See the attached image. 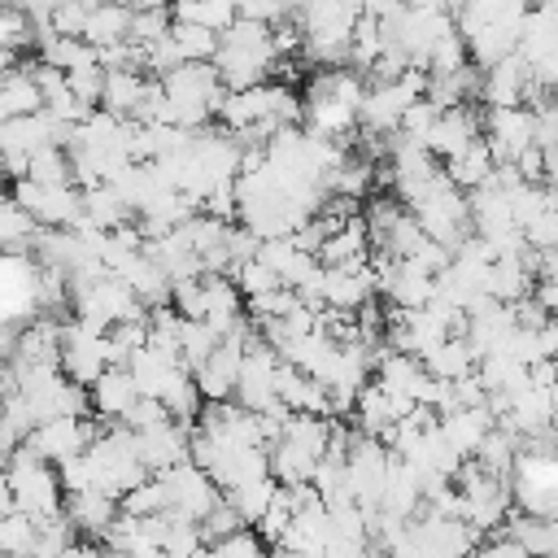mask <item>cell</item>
<instances>
[{"mask_svg": "<svg viewBox=\"0 0 558 558\" xmlns=\"http://www.w3.org/2000/svg\"><path fill=\"white\" fill-rule=\"evenodd\" d=\"M13 196L44 222V227H74L83 209V187L78 183H39V179H13Z\"/></svg>", "mask_w": 558, "mask_h": 558, "instance_id": "cell-1", "label": "cell"}, {"mask_svg": "<svg viewBox=\"0 0 558 558\" xmlns=\"http://www.w3.org/2000/svg\"><path fill=\"white\" fill-rule=\"evenodd\" d=\"M475 105H480V100H462V105H453V109H440V118L432 122L427 148H432L440 161L458 157L466 144H475V140L484 135V109H475Z\"/></svg>", "mask_w": 558, "mask_h": 558, "instance_id": "cell-2", "label": "cell"}, {"mask_svg": "<svg viewBox=\"0 0 558 558\" xmlns=\"http://www.w3.org/2000/svg\"><path fill=\"white\" fill-rule=\"evenodd\" d=\"M532 78H536L532 61L523 52H510L497 65L484 70V96H480V105H523Z\"/></svg>", "mask_w": 558, "mask_h": 558, "instance_id": "cell-3", "label": "cell"}, {"mask_svg": "<svg viewBox=\"0 0 558 558\" xmlns=\"http://www.w3.org/2000/svg\"><path fill=\"white\" fill-rule=\"evenodd\" d=\"M118 506H122V497H113V493H105V488H78V493H65V510H70V519L78 523L83 536H92V541H100V545H105V532H109L113 519H118Z\"/></svg>", "mask_w": 558, "mask_h": 558, "instance_id": "cell-4", "label": "cell"}, {"mask_svg": "<svg viewBox=\"0 0 558 558\" xmlns=\"http://www.w3.org/2000/svg\"><path fill=\"white\" fill-rule=\"evenodd\" d=\"M270 105H275V87H270V83H257V87H227V96H222V105H218V122L240 135L244 126H253L257 118H266Z\"/></svg>", "mask_w": 558, "mask_h": 558, "instance_id": "cell-5", "label": "cell"}, {"mask_svg": "<svg viewBox=\"0 0 558 558\" xmlns=\"http://www.w3.org/2000/svg\"><path fill=\"white\" fill-rule=\"evenodd\" d=\"M140 401V379L131 375V366H109L96 384H92V405L105 418H122L131 405Z\"/></svg>", "mask_w": 558, "mask_h": 558, "instance_id": "cell-6", "label": "cell"}, {"mask_svg": "<svg viewBox=\"0 0 558 558\" xmlns=\"http://www.w3.org/2000/svg\"><path fill=\"white\" fill-rule=\"evenodd\" d=\"M445 170H449V179H453L462 192H471V187H484V183L493 179L497 157H493L488 140L480 135V140H475V144H466L458 157H449V161H445Z\"/></svg>", "mask_w": 558, "mask_h": 558, "instance_id": "cell-7", "label": "cell"}, {"mask_svg": "<svg viewBox=\"0 0 558 558\" xmlns=\"http://www.w3.org/2000/svg\"><path fill=\"white\" fill-rule=\"evenodd\" d=\"M131 22H135V4L126 0H105L100 9H92L87 13V31H83V39H92L96 48L100 44H118V39H131Z\"/></svg>", "mask_w": 558, "mask_h": 558, "instance_id": "cell-8", "label": "cell"}, {"mask_svg": "<svg viewBox=\"0 0 558 558\" xmlns=\"http://www.w3.org/2000/svg\"><path fill=\"white\" fill-rule=\"evenodd\" d=\"M423 366H427L432 375H440V379H458V375H466V371L480 366V353H475V344H471L466 336H445V340L423 357Z\"/></svg>", "mask_w": 558, "mask_h": 558, "instance_id": "cell-9", "label": "cell"}, {"mask_svg": "<svg viewBox=\"0 0 558 558\" xmlns=\"http://www.w3.org/2000/svg\"><path fill=\"white\" fill-rule=\"evenodd\" d=\"M35 109H44V92H39V83L31 78L26 65L9 70L4 83H0V118H22V113H35Z\"/></svg>", "mask_w": 558, "mask_h": 558, "instance_id": "cell-10", "label": "cell"}, {"mask_svg": "<svg viewBox=\"0 0 558 558\" xmlns=\"http://www.w3.org/2000/svg\"><path fill=\"white\" fill-rule=\"evenodd\" d=\"M105 109L122 113V118H135L140 100H144V87H148V74L144 70H105Z\"/></svg>", "mask_w": 558, "mask_h": 558, "instance_id": "cell-11", "label": "cell"}, {"mask_svg": "<svg viewBox=\"0 0 558 558\" xmlns=\"http://www.w3.org/2000/svg\"><path fill=\"white\" fill-rule=\"evenodd\" d=\"M83 209H87V218H92L96 227H105V231H113L118 222L135 218V209L122 201V192H118L113 183H96V187H83Z\"/></svg>", "mask_w": 558, "mask_h": 558, "instance_id": "cell-12", "label": "cell"}, {"mask_svg": "<svg viewBox=\"0 0 558 558\" xmlns=\"http://www.w3.org/2000/svg\"><path fill=\"white\" fill-rule=\"evenodd\" d=\"M314 471H318V458H314L310 449H301V445H292V440H275V445H270V475H275L279 484L314 480Z\"/></svg>", "mask_w": 558, "mask_h": 558, "instance_id": "cell-13", "label": "cell"}, {"mask_svg": "<svg viewBox=\"0 0 558 558\" xmlns=\"http://www.w3.org/2000/svg\"><path fill=\"white\" fill-rule=\"evenodd\" d=\"M275 488H279V480H275V475H257V480L231 484V488H222V493H227V501H231V506L244 514V523H257V519L270 510Z\"/></svg>", "mask_w": 558, "mask_h": 558, "instance_id": "cell-14", "label": "cell"}, {"mask_svg": "<svg viewBox=\"0 0 558 558\" xmlns=\"http://www.w3.org/2000/svg\"><path fill=\"white\" fill-rule=\"evenodd\" d=\"M170 13L174 22H201L209 31H227L240 17V4L235 0H174Z\"/></svg>", "mask_w": 558, "mask_h": 558, "instance_id": "cell-15", "label": "cell"}, {"mask_svg": "<svg viewBox=\"0 0 558 558\" xmlns=\"http://www.w3.org/2000/svg\"><path fill=\"white\" fill-rule=\"evenodd\" d=\"M35 545H39V523H35V514H26V510L0 514V549H4L9 558H35Z\"/></svg>", "mask_w": 558, "mask_h": 558, "instance_id": "cell-16", "label": "cell"}, {"mask_svg": "<svg viewBox=\"0 0 558 558\" xmlns=\"http://www.w3.org/2000/svg\"><path fill=\"white\" fill-rule=\"evenodd\" d=\"M353 418H357L362 432H375V436H379L388 423H397V418H392V405H388V392H384L379 379H366V384L357 388V410H353Z\"/></svg>", "mask_w": 558, "mask_h": 558, "instance_id": "cell-17", "label": "cell"}, {"mask_svg": "<svg viewBox=\"0 0 558 558\" xmlns=\"http://www.w3.org/2000/svg\"><path fill=\"white\" fill-rule=\"evenodd\" d=\"M222 344V331L209 318H187L183 314V366L196 371L201 362H209V353Z\"/></svg>", "mask_w": 558, "mask_h": 558, "instance_id": "cell-18", "label": "cell"}, {"mask_svg": "<svg viewBox=\"0 0 558 558\" xmlns=\"http://www.w3.org/2000/svg\"><path fill=\"white\" fill-rule=\"evenodd\" d=\"M170 35H174V44L183 48L187 61H214L218 48H222V31H209L201 22H174Z\"/></svg>", "mask_w": 558, "mask_h": 558, "instance_id": "cell-19", "label": "cell"}, {"mask_svg": "<svg viewBox=\"0 0 558 558\" xmlns=\"http://www.w3.org/2000/svg\"><path fill=\"white\" fill-rule=\"evenodd\" d=\"M471 61V48H466V35L453 26V31H445L436 44H432V52H427V70L432 74H453V70H462Z\"/></svg>", "mask_w": 558, "mask_h": 558, "instance_id": "cell-20", "label": "cell"}, {"mask_svg": "<svg viewBox=\"0 0 558 558\" xmlns=\"http://www.w3.org/2000/svg\"><path fill=\"white\" fill-rule=\"evenodd\" d=\"M266 549H270V541L257 532V523H244V527H235L209 545V554H218V558H257Z\"/></svg>", "mask_w": 558, "mask_h": 558, "instance_id": "cell-21", "label": "cell"}, {"mask_svg": "<svg viewBox=\"0 0 558 558\" xmlns=\"http://www.w3.org/2000/svg\"><path fill=\"white\" fill-rule=\"evenodd\" d=\"M0 48H35V22H31V13L26 9H17V4H4V13H0Z\"/></svg>", "mask_w": 558, "mask_h": 558, "instance_id": "cell-22", "label": "cell"}, {"mask_svg": "<svg viewBox=\"0 0 558 558\" xmlns=\"http://www.w3.org/2000/svg\"><path fill=\"white\" fill-rule=\"evenodd\" d=\"M122 510H131V514H157V510H170V493H166L161 475H148L144 484H135V488L122 497Z\"/></svg>", "mask_w": 558, "mask_h": 558, "instance_id": "cell-23", "label": "cell"}, {"mask_svg": "<svg viewBox=\"0 0 558 558\" xmlns=\"http://www.w3.org/2000/svg\"><path fill=\"white\" fill-rule=\"evenodd\" d=\"M187 57H183V48L174 44V35L166 31L161 39H153V44H144V74H157V78H166L174 65H183Z\"/></svg>", "mask_w": 558, "mask_h": 558, "instance_id": "cell-24", "label": "cell"}, {"mask_svg": "<svg viewBox=\"0 0 558 558\" xmlns=\"http://www.w3.org/2000/svg\"><path fill=\"white\" fill-rule=\"evenodd\" d=\"M292 305H301V296H296V288H288V283H279V288H266V292H257V296H248V314L262 323V318H283Z\"/></svg>", "mask_w": 558, "mask_h": 558, "instance_id": "cell-25", "label": "cell"}, {"mask_svg": "<svg viewBox=\"0 0 558 558\" xmlns=\"http://www.w3.org/2000/svg\"><path fill=\"white\" fill-rule=\"evenodd\" d=\"M231 275H235V283H240V292H244V296H257V292H266V288H279V283H283V279H279V270H275V266H266L262 257L240 262Z\"/></svg>", "mask_w": 558, "mask_h": 558, "instance_id": "cell-26", "label": "cell"}, {"mask_svg": "<svg viewBox=\"0 0 558 558\" xmlns=\"http://www.w3.org/2000/svg\"><path fill=\"white\" fill-rule=\"evenodd\" d=\"M179 314L187 318H205L209 314V288H205V275H192V279H174V296Z\"/></svg>", "mask_w": 558, "mask_h": 558, "instance_id": "cell-27", "label": "cell"}, {"mask_svg": "<svg viewBox=\"0 0 558 558\" xmlns=\"http://www.w3.org/2000/svg\"><path fill=\"white\" fill-rule=\"evenodd\" d=\"M105 65L100 61H92V65H78V70H70V87H74V96L78 100H87V105H105Z\"/></svg>", "mask_w": 558, "mask_h": 558, "instance_id": "cell-28", "label": "cell"}, {"mask_svg": "<svg viewBox=\"0 0 558 558\" xmlns=\"http://www.w3.org/2000/svg\"><path fill=\"white\" fill-rule=\"evenodd\" d=\"M170 26H174V13H170V9H135V22H131V39H140V44H153V39H161Z\"/></svg>", "mask_w": 558, "mask_h": 558, "instance_id": "cell-29", "label": "cell"}, {"mask_svg": "<svg viewBox=\"0 0 558 558\" xmlns=\"http://www.w3.org/2000/svg\"><path fill=\"white\" fill-rule=\"evenodd\" d=\"M235 527H244V514H240V510L227 501V493H222V501L201 519V532H205V541L214 545L218 536H227V532H235Z\"/></svg>", "mask_w": 558, "mask_h": 558, "instance_id": "cell-30", "label": "cell"}, {"mask_svg": "<svg viewBox=\"0 0 558 558\" xmlns=\"http://www.w3.org/2000/svg\"><path fill=\"white\" fill-rule=\"evenodd\" d=\"M122 418H126L135 432H144V427H157V423H166V418H174V414H170V405H166L161 397H148V392H140V401H135V405H131Z\"/></svg>", "mask_w": 558, "mask_h": 558, "instance_id": "cell-31", "label": "cell"}, {"mask_svg": "<svg viewBox=\"0 0 558 558\" xmlns=\"http://www.w3.org/2000/svg\"><path fill=\"white\" fill-rule=\"evenodd\" d=\"M440 118V105H432L427 96H418L410 109H405V118H401V126L397 131H405V135H414V140H423L427 144V131H432V122Z\"/></svg>", "mask_w": 558, "mask_h": 558, "instance_id": "cell-32", "label": "cell"}, {"mask_svg": "<svg viewBox=\"0 0 558 558\" xmlns=\"http://www.w3.org/2000/svg\"><path fill=\"white\" fill-rule=\"evenodd\" d=\"M523 240H527L532 248H554V244H558V205L541 209V214L523 227Z\"/></svg>", "mask_w": 558, "mask_h": 558, "instance_id": "cell-33", "label": "cell"}, {"mask_svg": "<svg viewBox=\"0 0 558 558\" xmlns=\"http://www.w3.org/2000/svg\"><path fill=\"white\" fill-rule=\"evenodd\" d=\"M87 13H92V9H83L78 0H57L52 26H57L61 35H83V31H87Z\"/></svg>", "mask_w": 558, "mask_h": 558, "instance_id": "cell-34", "label": "cell"}, {"mask_svg": "<svg viewBox=\"0 0 558 558\" xmlns=\"http://www.w3.org/2000/svg\"><path fill=\"white\" fill-rule=\"evenodd\" d=\"M510 310H514V323H519V327H536V331H541V327L554 318V314L541 305V296H536V292H527V296L510 301Z\"/></svg>", "mask_w": 558, "mask_h": 558, "instance_id": "cell-35", "label": "cell"}, {"mask_svg": "<svg viewBox=\"0 0 558 558\" xmlns=\"http://www.w3.org/2000/svg\"><path fill=\"white\" fill-rule=\"evenodd\" d=\"M536 144H541V148L558 144V92L536 105Z\"/></svg>", "mask_w": 558, "mask_h": 558, "instance_id": "cell-36", "label": "cell"}, {"mask_svg": "<svg viewBox=\"0 0 558 558\" xmlns=\"http://www.w3.org/2000/svg\"><path fill=\"white\" fill-rule=\"evenodd\" d=\"M240 13L275 26V22H283V17L292 13V4H288V0H240Z\"/></svg>", "mask_w": 558, "mask_h": 558, "instance_id": "cell-37", "label": "cell"}, {"mask_svg": "<svg viewBox=\"0 0 558 558\" xmlns=\"http://www.w3.org/2000/svg\"><path fill=\"white\" fill-rule=\"evenodd\" d=\"M514 166L523 170V179H532V183H545V148H541V144H527V148L514 157Z\"/></svg>", "mask_w": 558, "mask_h": 558, "instance_id": "cell-38", "label": "cell"}, {"mask_svg": "<svg viewBox=\"0 0 558 558\" xmlns=\"http://www.w3.org/2000/svg\"><path fill=\"white\" fill-rule=\"evenodd\" d=\"M527 375H532V384L554 388V384H558V357H536V362L527 366Z\"/></svg>", "mask_w": 558, "mask_h": 558, "instance_id": "cell-39", "label": "cell"}, {"mask_svg": "<svg viewBox=\"0 0 558 558\" xmlns=\"http://www.w3.org/2000/svg\"><path fill=\"white\" fill-rule=\"evenodd\" d=\"M545 183H549V187H558V144H549V148H545Z\"/></svg>", "mask_w": 558, "mask_h": 558, "instance_id": "cell-40", "label": "cell"}, {"mask_svg": "<svg viewBox=\"0 0 558 558\" xmlns=\"http://www.w3.org/2000/svg\"><path fill=\"white\" fill-rule=\"evenodd\" d=\"M131 4H135V9H170L174 0H131Z\"/></svg>", "mask_w": 558, "mask_h": 558, "instance_id": "cell-41", "label": "cell"}]
</instances>
